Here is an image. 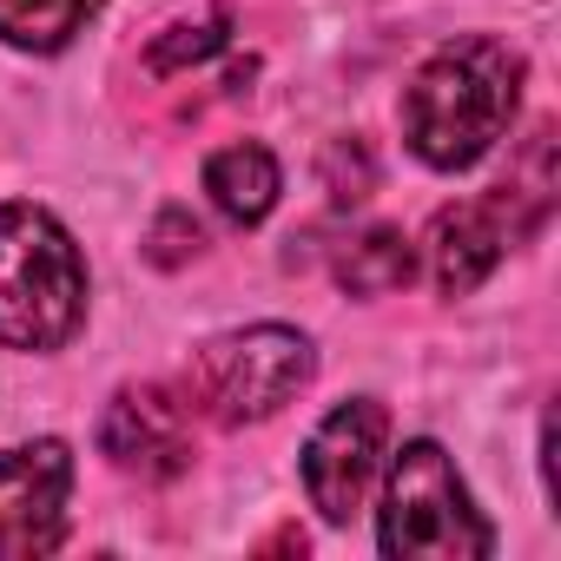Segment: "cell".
Masks as SVG:
<instances>
[{
  "label": "cell",
  "mask_w": 561,
  "mask_h": 561,
  "mask_svg": "<svg viewBox=\"0 0 561 561\" xmlns=\"http://www.w3.org/2000/svg\"><path fill=\"white\" fill-rule=\"evenodd\" d=\"M522 100V54L469 34L449 41L443 54H430L403 93V139L423 165L436 172H469L476 159H489V146L508 133Z\"/></svg>",
  "instance_id": "cell-1"
},
{
  "label": "cell",
  "mask_w": 561,
  "mask_h": 561,
  "mask_svg": "<svg viewBox=\"0 0 561 561\" xmlns=\"http://www.w3.org/2000/svg\"><path fill=\"white\" fill-rule=\"evenodd\" d=\"M87 324V257L47 205H0V344L60 351Z\"/></svg>",
  "instance_id": "cell-2"
},
{
  "label": "cell",
  "mask_w": 561,
  "mask_h": 561,
  "mask_svg": "<svg viewBox=\"0 0 561 561\" xmlns=\"http://www.w3.org/2000/svg\"><path fill=\"white\" fill-rule=\"evenodd\" d=\"M377 541L397 561H482L495 548V528L469 502V482L456 476L449 449L416 436V443H403L390 456Z\"/></svg>",
  "instance_id": "cell-3"
},
{
  "label": "cell",
  "mask_w": 561,
  "mask_h": 561,
  "mask_svg": "<svg viewBox=\"0 0 561 561\" xmlns=\"http://www.w3.org/2000/svg\"><path fill=\"white\" fill-rule=\"evenodd\" d=\"M318 377V351L291 324H244L192 351L185 364V410L238 430L277 416L305 383Z\"/></svg>",
  "instance_id": "cell-4"
},
{
  "label": "cell",
  "mask_w": 561,
  "mask_h": 561,
  "mask_svg": "<svg viewBox=\"0 0 561 561\" xmlns=\"http://www.w3.org/2000/svg\"><path fill=\"white\" fill-rule=\"evenodd\" d=\"M383 449H390V410L377 397L337 403L305 443V495H311V508L324 522H351L370 502L377 476H383Z\"/></svg>",
  "instance_id": "cell-5"
},
{
  "label": "cell",
  "mask_w": 561,
  "mask_h": 561,
  "mask_svg": "<svg viewBox=\"0 0 561 561\" xmlns=\"http://www.w3.org/2000/svg\"><path fill=\"white\" fill-rule=\"evenodd\" d=\"M67 495H73V449L60 436L0 456V561L54 554L67 535Z\"/></svg>",
  "instance_id": "cell-6"
},
{
  "label": "cell",
  "mask_w": 561,
  "mask_h": 561,
  "mask_svg": "<svg viewBox=\"0 0 561 561\" xmlns=\"http://www.w3.org/2000/svg\"><path fill=\"white\" fill-rule=\"evenodd\" d=\"M100 449L113 456V469L139 476V482H165L192 462V423L185 403L159 383H126L113 390L106 416H100Z\"/></svg>",
  "instance_id": "cell-7"
},
{
  "label": "cell",
  "mask_w": 561,
  "mask_h": 561,
  "mask_svg": "<svg viewBox=\"0 0 561 561\" xmlns=\"http://www.w3.org/2000/svg\"><path fill=\"white\" fill-rule=\"evenodd\" d=\"M515 231H522V225L508 218V198H502V192H489V198H462V205H443L436 225H430V244H423L436 291H443V298H469L482 277L502 264V251H508Z\"/></svg>",
  "instance_id": "cell-8"
},
{
  "label": "cell",
  "mask_w": 561,
  "mask_h": 561,
  "mask_svg": "<svg viewBox=\"0 0 561 561\" xmlns=\"http://www.w3.org/2000/svg\"><path fill=\"white\" fill-rule=\"evenodd\" d=\"M205 192L231 225H257V218H271L277 192H285V172H277V159L264 146L244 139V146H225L205 159Z\"/></svg>",
  "instance_id": "cell-9"
},
{
  "label": "cell",
  "mask_w": 561,
  "mask_h": 561,
  "mask_svg": "<svg viewBox=\"0 0 561 561\" xmlns=\"http://www.w3.org/2000/svg\"><path fill=\"white\" fill-rule=\"evenodd\" d=\"M416 277V257H410V238L390 231V225H370L364 238H351L337 251V285L351 298H383V291H403Z\"/></svg>",
  "instance_id": "cell-10"
},
{
  "label": "cell",
  "mask_w": 561,
  "mask_h": 561,
  "mask_svg": "<svg viewBox=\"0 0 561 561\" xmlns=\"http://www.w3.org/2000/svg\"><path fill=\"white\" fill-rule=\"evenodd\" d=\"M106 0H0V41L21 54H60Z\"/></svg>",
  "instance_id": "cell-11"
},
{
  "label": "cell",
  "mask_w": 561,
  "mask_h": 561,
  "mask_svg": "<svg viewBox=\"0 0 561 561\" xmlns=\"http://www.w3.org/2000/svg\"><path fill=\"white\" fill-rule=\"evenodd\" d=\"M225 47H231V14L218 8V14H205V21L165 27V34L152 41L146 67H152V73H179V67H198V60H211V54H225Z\"/></svg>",
  "instance_id": "cell-12"
}]
</instances>
